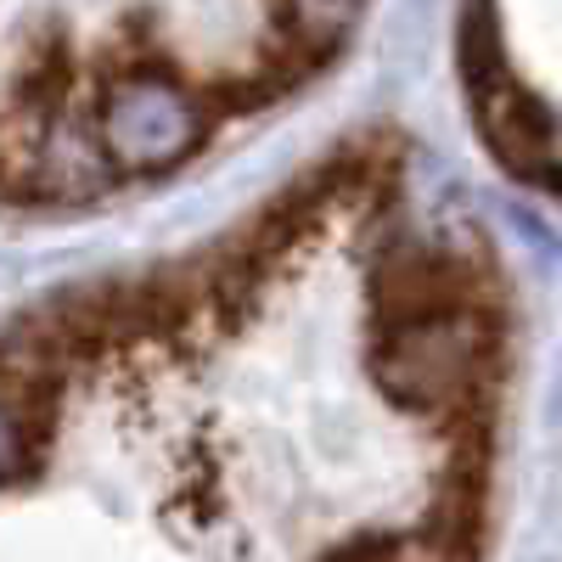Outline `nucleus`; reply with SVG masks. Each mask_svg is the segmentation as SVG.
Instances as JSON below:
<instances>
[{"label": "nucleus", "instance_id": "2", "mask_svg": "<svg viewBox=\"0 0 562 562\" xmlns=\"http://www.w3.org/2000/svg\"><path fill=\"white\" fill-rule=\"evenodd\" d=\"M479 321L456 310H405L394 338L378 360L383 383H394L405 400H439L461 389L479 371Z\"/></svg>", "mask_w": 562, "mask_h": 562}, {"label": "nucleus", "instance_id": "3", "mask_svg": "<svg viewBox=\"0 0 562 562\" xmlns=\"http://www.w3.org/2000/svg\"><path fill=\"white\" fill-rule=\"evenodd\" d=\"M293 7V29L304 40L310 57H326L338 45V34L349 29V18L360 12V0H288Z\"/></svg>", "mask_w": 562, "mask_h": 562}, {"label": "nucleus", "instance_id": "4", "mask_svg": "<svg viewBox=\"0 0 562 562\" xmlns=\"http://www.w3.org/2000/svg\"><path fill=\"white\" fill-rule=\"evenodd\" d=\"M23 467H29V434L18 422L12 394H0V479H18Z\"/></svg>", "mask_w": 562, "mask_h": 562}, {"label": "nucleus", "instance_id": "1", "mask_svg": "<svg viewBox=\"0 0 562 562\" xmlns=\"http://www.w3.org/2000/svg\"><path fill=\"white\" fill-rule=\"evenodd\" d=\"M102 153L124 169H175L203 140V108L169 74H124L97 113Z\"/></svg>", "mask_w": 562, "mask_h": 562}]
</instances>
